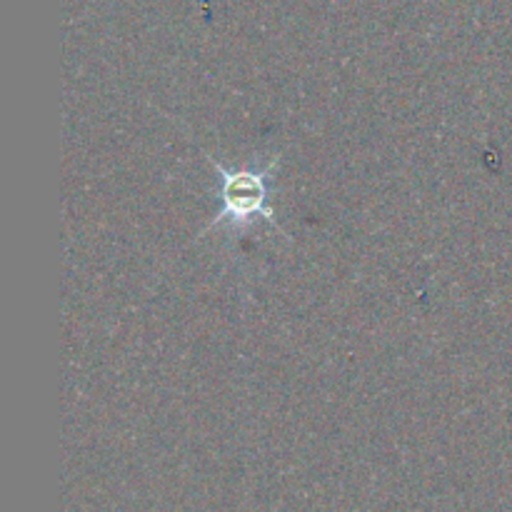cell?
<instances>
[{
	"instance_id": "1",
	"label": "cell",
	"mask_w": 512,
	"mask_h": 512,
	"mask_svg": "<svg viewBox=\"0 0 512 512\" xmlns=\"http://www.w3.org/2000/svg\"><path fill=\"white\" fill-rule=\"evenodd\" d=\"M210 163L218 170V200L220 210L215 215L213 225L230 223L235 228H245L250 223L275 225L280 230V223L273 218V208L268 205V173L265 170H228L218 160L210 158Z\"/></svg>"
}]
</instances>
